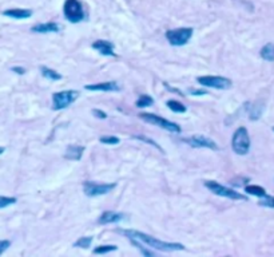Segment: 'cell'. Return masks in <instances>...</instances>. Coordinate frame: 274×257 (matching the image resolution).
<instances>
[{
  "instance_id": "obj_5",
  "label": "cell",
  "mask_w": 274,
  "mask_h": 257,
  "mask_svg": "<svg viewBox=\"0 0 274 257\" xmlns=\"http://www.w3.org/2000/svg\"><path fill=\"white\" fill-rule=\"evenodd\" d=\"M139 116H141L143 120L149 122V123L155 124V126H159V127L165 128V130H167V132H171V133L181 132V126H179V124L165 119V118H162V116H158V115H155V114H151V112H142V114H141Z\"/></svg>"
},
{
  "instance_id": "obj_4",
  "label": "cell",
  "mask_w": 274,
  "mask_h": 257,
  "mask_svg": "<svg viewBox=\"0 0 274 257\" xmlns=\"http://www.w3.org/2000/svg\"><path fill=\"white\" fill-rule=\"evenodd\" d=\"M63 11L66 19L70 20L71 23H79L84 18L83 8L79 0H66Z\"/></svg>"
},
{
  "instance_id": "obj_11",
  "label": "cell",
  "mask_w": 274,
  "mask_h": 257,
  "mask_svg": "<svg viewBox=\"0 0 274 257\" xmlns=\"http://www.w3.org/2000/svg\"><path fill=\"white\" fill-rule=\"evenodd\" d=\"M92 48L99 51L102 55L107 56H115L116 54H114V44L108 40H96L92 43Z\"/></svg>"
},
{
  "instance_id": "obj_12",
  "label": "cell",
  "mask_w": 274,
  "mask_h": 257,
  "mask_svg": "<svg viewBox=\"0 0 274 257\" xmlns=\"http://www.w3.org/2000/svg\"><path fill=\"white\" fill-rule=\"evenodd\" d=\"M86 88L90 91H118L119 86L116 82H104V83L87 84Z\"/></svg>"
},
{
  "instance_id": "obj_18",
  "label": "cell",
  "mask_w": 274,
  "mask_h": 257,
  "mask_svg": "<svg viewBox=\"0 0 274 257\" xmlns=\"http://www.w3.org/2000/svg\"><path fill=\"white\" fill-rule=\"evenodd\" d=\"M245 192L247 194H251V196H257V197H263L266 196V190L261 186H257V185H249L245 188Z\"/></svg>"
},
{
  "instance_id": "obj_26",
  "label": "cell",
  "mask_w": 274,
  "mask_h": 257,
  "mask_svg": "<svg viewBox=\"0 0 274 257\" xmlns=\"http://www.w3.org/2000/svg\"><path fill=\"white\" fill-rule=\"evenodd\" d=\"M259 205H262V206H267V208H274V197L271 196H263L261 197V200H259Z\"/></svg>"
},
{
  "instance_id": "obj_32",
  "label": "cell",
  "mask_w": 274,
  "mask_h": 257,
  "mask_svg": "<svg viewBox=\"0 0 274 257\" xmlns=\"http://www.w3.org/2000/svg\"><path fill=\"white\" fill-rule=\"evenodd\" d=\"M4 150H6V149H4V148H0V154H3Z\"/></svg>"
},
{
  "instance_id": "obj_27",
  "label": "cell",
  "mask_w": 274,
  "mask_h": 257,
  "mask_svg": "<svg viewBox=\"0 0 274 257\" xmlns=\"http://www.w3.org/2000/svg\"><path fill=\"white\" fill-rule=\"evenodd\" d=\"M11 245V241L8 240H0V254H3Z\"/></svg>"
},
{
  "instance_id": "obj_33",
  "label": "cell",
  "mask_w": 274,
  "mask_h": 257,
  "mask_svg": "<svg viewBox=\"0 0 274 257\" xmlns=\"http://www.w3.org/2000/svg\"><path fill=\"white\" fill-rule=\"evenodd\" d=\"M273 130H274V127H273Z\"/></svg>"
},
{
  "instance_id": "obj_30",
  "label": "cell",
  "mask_w": 274,
  "mask_h": 257,
  "mask_svg": "<svg viewBox=\"0 0 274 257\" xmlns=\"http://www.w3.org/2000/svg\"><path fill=\"white\" fill-rule=\"evenodd\" d=\"M12 71L18 72L19 75H23L24 72H26V70H24V68H22V67H12Z\"/></svg>"
},
{
  "instance_id": "obj_28",
  "label": "cell",
  "mask_w": 274,
  "mask_h": 257,
  "mask_svg": "<svg viewBox=\"0 0 274 257\" xmlns=\"http://www.w3.org/2000/svg\"><path fill=\"white\" fill-rule=\"evenodd\" d=\"M135 138H136V140L145 141V142H147V144H151V145H153V146H155V148H157V149H159V150H162V149H161V146H159L158 144H155L154 141H151L150 138H146V137H142V136H136Z\"/></svg>"
},
{
  "instance_id": "obj_1",
  "label": "cell",
  "mask_w": 274,
  "mask_h": 257,
  "mask_svg": "<svg viewBox=\"0 0 274 257\" xmlns=\"http://www.w3.org/2000/svg\"><path fill=\"white\" fill-rule=\"evenodd\" d=\"M119 233H123L128 238H135V240L141 241L143 244H146L150 248L158 249V250H163V252H174V250H183L185 246L178 242H166V241H161L158 238H154L153 236L145 234V233L139 232V230H123L119 229Z\"/></svg>"
},
{
  "instance_id": "obj_24",
  "label": "cell",
  "mask_w": 274,
  "mask_h": 257,
  "mask_svg": "<svg viewBox=\"0 0 274 257\" xmlns=\"http://www.w3.org/2000/svg\"><path fill=\"white\" fill-rule=\"evenodd\" d=\"M15 202H16L15 197L0 196V209L7 208V206H10V205H12V204H15Z\"/></svg>"
},
{
  "instance_id": "obj_23",
  "label": "cell",
  "mask_w": 274,
  "mask_h": 257,
  "mask_svg": "<svg viewBox=\"0 0 274 257\" xmlns=\"http://www.w3.org/2000/svg\"><path fill=\"white\" fill-rule=\"evenodd\" d=\"M92 242V237H80L79 240L76 241L75 244H74V246H76V248H88L90 245H91Z\"/></svg>"
},
{
  "instance_id": "obj_20",
  "label": "cell",
  "mask_w": 274,
  "mask_h": 257,
  "mask_svg": "<svg viewBox=\"0 0 274 257\" xmlns=\"http://www.w3.org/2000/svg\"><path fill=\"white\" fill-rule=\"evenodd\" d=\"M166 104H167V107H170V110H173L174 112L186 111V107H185L181 102H178V100H167Z\"/></svg>"
},
{
  "instance_id": "obj_2",
  "label": "cell",
  "mask_w": 274,
  "mask_h": 257,
  "mask_svg": "<svg viewBox=\"0 0 274 257\" xmlns=\"http://www.w3.org/2000/svg\"><path fill=\"white\" fill-rule=\"evenodd\" d=\"M231 146L237 154L239 156H245L250 149V138H249V133L245 127H238L237 132L233 136V141H231Z\"/></svg>"
},
{
  "instance_id": "obj_6",
  "label": "cell",
  "mask_w": 274,
  "mask_h": 257,
  "mask_svg": "<svg viewBox=\"0 0 274 257\" xmlns=\"http://www.w3.org/2000/svg\"><path fill=\"white\" fill-rule=\"evenodd\" d=\"M79 95V92L74 90H67V91L55 92L52 95V103H54V110H60V108L68 107L70 104L74 103Z\"/></svg>"
},
{
  "instance_id": "obj_13",
  "label": "cell",
  "mask_w": 274,
  "mask_h": 257,
  "mask_svg": "<svg viewBox=\"0 0 274 257\" xmlns=\"http://www.w3.org/2000/svg\"><path fill=\"white\" fill-rule=\"evenodd\" d=\"M124 216L123 213H116V212H104L102 216L99 217V222L100 225H106V224H112V222H119L120 220H123Z\"/></svg>"
},
{
  "instance_id": "obj_3",
  "label": "cell",
  "mask_w": 274,
  "mask_h": 257,
  "mask_svg": "<svg viewBox=\"0 0 274 257\" xmlns=\"http://www.w3.org/2000/svg\"><path fill=\"white\" fill-rule=\"evenodd\" d=\"M205 186H206L210 192H213L214 194H217V196H221V197H226V198H230V200H237V201H246L247 198L243 194H241V193L235 192V190H233V189H229L226 188V186H222L221 184H218V182H215V181H206L205 182Z\"/></svg>"
},
{
  "instance_id": "obj_19",
  "label": "cell",
  "mask_w": 274,
  "mask_h": 257,
  "mask_svg": "<svg viewBox=\"0 0 274 257\" xmlns=\"http://www.w3.org/2000/svg\"><path fill=\"white\" fill-rule=\"evenodd\" d=\"M40 71H42V75L44 76V78H47V79H51V80H59L62 79V75H60L59 72L54 71V70H51V68L48 67H42L40 68Z\"/></svg>"
},
{
  "instance_id": "obj_21",
  "label": "cell",
  "mask_w": 274,
  "mask_h": 257,
  "mask_svg": "<svg viewBox=\"0 0 274 257\" xmlns=\"http://www.w3.org/2000/svg\"><path fill=\"white\" fill-rule=\"evenodd\" d=\"M116 248H118V246H115V245H100V246L94 249L92 253H94V254H103V253L112 252V250H115Z\"/></svg>"
},
{
  "instance_id": "obj_15",
  "label": "cell",
  "mask_w": 274,
  "mask_h": 257,
  "mask_svg": "<svg viewBox=\"0 0 274 257\" xmlns=\"http://www.w3.org/2000/svg\"><path fill=\"white\" fill-rule=\"evenodd\" d=\"M60 26L56 23H52V22H48V23H40L36 24L32 27V32H39V34H47V32H59Z\"/></svg>"
},
{
  "instance_id": "obj_25",
  "label": "cell",
  "mask_w": 274,
  "mask_h": 257,
  "mask_svg": "<svg viewBox=\"0 0 274 257\" xmlns=\"http://www.w3.org/2000/svg\"><path fill=\"white\" fill-rule=\"evenodd\" d=\"M99 141L102 142V144H106V145H116L119 144V138L118 137H112V136H103L100 137Z\"/></svg>"
},
{
  "instance_id": "obj_29",
  "label": "cell",
  "mask_w": 274,
  "mask_h": 257,
  "mask_svg": "<svg viewBox=\"0 0 274 257\" xmlns=\"http://www.w3.org/2000/svg\"><path fill=\"white\" fill-rule=\"evenodd\" d=\"M92 114H94L96 118H99V119H106V118H107V114L103 111H100V110H92Z\"/></svg>"
},
{
  "instance_id": "obj_17",
  "label": "cell",
  "mask_w": 274,
  "mask_h": 257,
  "mask_svg": "<svg viewBox=\"0 0 274 257\" xmlns=\"http://www.w3.org/2000/svg\"><path fill=\"white\" fill-rule=\"evenodd\" d=\"M261 56L265 60L273 62L274 60V43H267L266 46H263L261 50Z\"/></svg>"
},
{
  "instance_id": "obj_31",
  "label": "cell",
  "mask_w": 274,
  "mask_h": 257,
  "mask_svg": "<svg viewBox=\"0 0 274 257\" xmlns=\"http://www.w3.org/2000/svg\"><path fill=\"white\" fill-rule=\"evenodd\" d=\"M193 95H203V94H206V91H203V90H197V91H191Z\"/></svg>"
},
{
  "instance_id": "obj_7",
  "label": "cell",
  "mask_w": 274,
  "mask_h": 257,
  "mask_svg": "<svg viewBox=\"0 0 274 257\" xmlns=\"http://www.w3.org/2000/svg\"><path fill=\"white\" fill-rule=\"evenodd\" d=\"M193 36V28H177L166 32L167 40L173 46H183L186 44Z\"/></svg>"
},
{
  "instance_id": "obj_9",
  "label": "cell",
  "mask_w": 274,
  "mask_h": 257,
  "mask_svg": "<svg viewBox=\"0 0 274 257\" xmlns=\"http://www.w3.org/2000/svg\"><path fill=\"white\" fill-rule=\"evenodd\" d=\"M197 82H198L199 84L205 86V87L219 88V90L229 88L231 86V80L227 79V78H223V76H213V75L198 76V78H197Z\"/></svg>"
},
{
  "instance_id": "obj_22",
  "label": "cell",
  "mask_w": 274,
  "mask_h": 257,
  "mask_svg": "<svg viewBox=\"0 0 274 257\" xmlns=\"http://www.w3.org/2000/svg\"><path fill=\"white\" fill-rule=\"evenodd\" d=\"M153 103H154V100H153L150 95H141L139 99L136 100V106L138 107H147V106H151Z\"/></svg>"
},
{
  "instance_id": "obj_14",
  "label": "cell",
  "mask_w": 274,
  "mask_h": 257,
  "mask_svg": "<svg viewBox=\"0 0 274 257\" xmlns=\"http://www.w3.org/2000/svg\"><path fill=\"white\" fill-rule=\"evenodd\" d=\"M84 152L83 146H78V145H70L64 153V158L72 161H79L82 158V154Z\"/></svg>"
},
{
  "instance_id": "obj_10",
  "label": "cell",
  "mask_w": 274,
  "mask_h": 257,
  "mask_svg": "<svg viewBox=\"0 0 274 257\" xmlns=\"http://www.w3.org/2000/svg\"><path fill=\"white\" fill-rule=\"evenodd\" d=\"M187 142L193 146V148H207L213 149V150H218V145L214 141L207 138L205 136H194L187 140Z\"/></svg>"
},
{
  "instance_id": "obj_8",
  "label": "cell",
  "mask_w": 274,
  "mask_h": 257,
  "mask_svg": "<svg viewBox=\"0 0 274 257\" xmlns=\"http://www.w3.org/2000/svg\"><path fill=\"white\" fill-rule=\"evenodd\" d=\"M115 184H96V182H91L87 181L83 184V192L84 194H87L88 197H98L107 194L115 188Z\"/></svg>"
},
{
  "instance_id": "obj_16",
  "label": "cell",
  "mask_w": 274,
  "mask_h": 257,
  "mask_svg": "<svg viewBox=\"0 0 274 257\" xmlns=\"http://www.w3.org/2000/svg\"><path fill=\"white\" fill-rule=\"evenodd\" d=\"M4 16L8 18H14V19H27L31 18L32 11L31 10H22V8H15V10H7L3 12Z\"/></svg>"
}]
</instances>
